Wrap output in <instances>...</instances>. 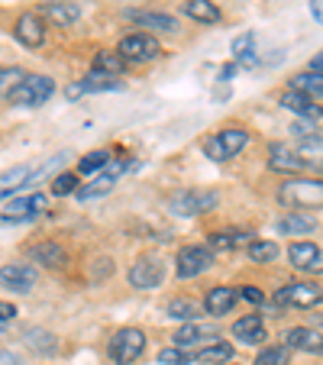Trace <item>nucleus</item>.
<instances>
[{
    "label": "nucleus",
    "instance_id": "f3484780",
    "mask_svg": "<svg viewBox=\"0 0 323 365\" xmlns=\"http://www.w3.org/2000/svg\"><path fill=\"white\" fill-rule=\"evenodd\" d=\"M288 259L297 272H320L323 265V252L317 242H291Z\"/></svg>",
    "mask_w": 323,
    "mask_h": 365
},
{
    "label": "nucleus",
    "instance_id": "2f4dec72",
    "mask_svg": "<svg viewBox=\"0 0 323 365\" xmlns=\"http://www.w3.org/2000/svg\"><path fill=\"white\" fill-rule=\"evenodd\" d=\"M291 91H301V94L314 97V101H320L323 94V78L314 75V71H301V75L291 78Z\"/></svg>",
    "mask_w": 323,
    "mask_h": 365
},
{
    "label": "nucleus",
    "instance_id": "49530a36",
    "mask_svg": "<svg viewBox=\"0 0 323 365\" xmlns=\"http://www.w3.org/2000/svg\"><path fill=\"white\" fill-rule=\"evenodd\" d=\"M220 365H236V362H220Z\"/></svg>",
    "mask_w": 323,
    "mask_h": 365
},
{
    "label": "nucleus",
    "instance_id": "f8f14e48",
    "mask_svg": "<svg viewBox=\"0 0 323 365\" xmlns=\"http://www.w3.org/2000/svg\"><path fill=\"white\" fill-rule=\"evenodd\" d=\"M275 301L284 304V307H317L320 304V284H314V282L284 284V288H278Z\"/></svg>",
    "mask_w": 323,
    "mask_h": 365
},
{
    "label": "nucleus",
    "instance_id": "a19ab883",
    "mask_svg": "<svg viewBox=\"0 0 323 365\" xmlns=\"http://www.w3.org/2000/svg\"><path fill=\"white\" fill-rule=\"evenodd\" d=\"M291 133H294V136H301V139H314V136H320V133H317V123H310L307 117H301V120H294V123H291Z\"/></svg>",
    "mask_w": 323,
    "mask_h": 365
},
{
    "label": "nucleus",
    "instance_id": "aec40b11",
    "mask_svg": "<svg viewBox=\"0 0 323 365\" xmlns=\"http://www.w3.org/2000/svg\"><path fill=\"white\" fill-rule=\"evenodd\" d=\"M175 346L178 349H191V346H200V343H217V330L213 327H204V324H181V330L175 333Z\"/></svg>",
    "mask_w": 323,
    "mask_h": 365
},
{
    "label": "nucleus",
    "instance_id": "20e7f679",
    "mask_svg": "<svg viewBox=\"0 0 323 365\" xmlns=\"http://www.w3.org/2000/svg\"><path fill=\"white\" fill-rule=\"evenodd\" d=\"M217 204H220L217 191H191V187H185V191L168 194V210H172V214H178V217L207 214V210H213Z\"/></svg>",
    "mask_w": 323,
    "mask_h": 365
},
{
    "label": "nucleus",
    "instance_id": "72a5a7b5",
    "mask_svg": "<svg viewBox=\"0 0 323 365\" xmlns=\"http://www.w3.org/2000/svg\"><path fill=\"white\" fill-rule=\"evenodd\" d=\"M107 162H111V155H107V152H103V149H94V152H88V155H84V159L78 162V175L101 172V168L107 165Z\"/></svg>",
    "mask_w": 323,
    "mask_h": 365
},
{
    "label": "nucleus",
    "instance_id": "393cba45",
    "mask_svg": "<svg viewBox=\"0 0 323 365\" xmlns=\"http://www.w3.org/2000/svg\"><path fill=\"white\" fill-rule=\"evenodd\" d=\"M317 103L320 101H314V97H307V94H301V91H284L282 94V107L284 110H291V113H297V117H317Z\"/></svg>",
    "mask_w": 323,
    "mask_h": 365
},
{
    "label": "nucleus",
    "instance_id": "ddd939ff",
    "mask_svg": "<svg viewBox=\"0 0 323 365\" xmlns=\"http://www.w3.org/2000/svg\"><path fill=\"white\" fill-rule=\"evenodd\" d=\"M29 262H39L42 269L62 272V269H68L71 255H68V249H65L62 242H52V240H46V242H36V246L29 249Z\"/></svg>",
    "mask_w": 323,
    "mask_h": 365
},
{
    "label": "nucleus",
    "instance_id": "5701e85b",
    "mask_svg": "<svg viewBox=\"0 0 323 365\" xmlns=\"http://www.w3.org/2000/svg\"><path fill=\"white\" fill-rule=\"evenodd\" d=\"M284 346L301 352H320V333L310 327H291V330H284Z\"/></svg>",
    "mask_w": 323,
    "mask_h": 365
},
{
    "label": "nucleus",
    "instance_id": "2eb2a0df",
    "mask_svg": "<svg viewBox=\"0 0 323 365\" xmlns=\"http://www.w3.org/2000/svg\"><path fill=\"white\" fill-rule=\"evenodd\" d=\"M39 20H48L56 26H75L81 20V7L71 4V0H48L39 7Z\"/></svg>",
    "mask_w": 323,
    "mask_h": 365
},
{
    "label": "nucleus",
    "instance_id": "c85d7f7f",
    "mask_svg": "<svg viewBox=\"0 0 323 365\" xmlns=\"http://www.w3.org/2000/svg\"><path fill=\"white\" fill-rule=\"evenodd\" d=\"M94 71H103V75L111 78H120L126 71V58L120 52H111V48H101L94 56Z\"/></svg>",
    "mask_w": 323,
    "mask_h": 365
},
{
    "label": "nucleus",
    "instance_id": "4c0bfd02",
    "mask_svg": "<svg viewBox=\"0 0 323 365\" xmlns=\"http://www.w3.org/2000/svg\"><path fill=\"white\" fill-rule=\"evenodd\" d=\"M75 191H78V175L75 172H65L52 181V194H56V197H68V194H75Z\"/></svg>",
    "mask_w": 323,
    "mask_h": 365
},
{
    "label": "nucleus",
    "instance_id": "4468645a",
    "mask_svg": "<svg viewBox=\"0 0 323 365\" xmlns=\"http://www.w3.org/2000/svg\"><path fill=\"white\" fill-rule=\"evenodd\" d=\"M268 168L272 172H284V175H301L310 168L307 159H301L294 149H288L284 143H272L268 145Z\"/></svg>",
    "mask_w": 323,
    "mask_h": 365
},
{
    "label": "nucleus",
    "instance_id": "79ce46f5",
    "mask_svg": "<svg viewBox=\"0 0 323 365\" xmlns=\"http://www.w3.org/2000/svg\"><path fill=\"white\" fill-rule=\"evenodd\" d=\"M242 297H246L249 304H262L265 301V294H262V288H255V284H242V291H240Z\"/></svg>",
    "mask_w": 323,
    "mask_h": 365
},
{
    "label": "nucleus",
    "instance_id": "b1692460",
    "mask_svg": "<svg viewBox=\"0 0 323 365\" xmlns=\"http://www.w3.org/2000/svg\"><path fill=\"white\" fill-rule=\"evenodd\" d=\"M317 230V217L301 214V210H291L284 220H278V233L282 236H307Z\"/></svg>",
    "mask_w": 323,
    "mask_h": 365
},
{
    "label": "nucleus",
    "instance_id": "a18cd8bd",
    "mask_svg": "<svg viewBox=\"0 0 323 365\" xmlns=\"http://www.w3.org/2000/svg\"><path fill=\"white\" fill-rule=\"evenodd\" d=\"M320 65H323V58H320V56H314V58H310V68H307V71H314V75H320Z\"/></svg>",
    "mask_w": 323,
    "mask_h": 365
},
{
    "label": "nucleus",
    "instance_id": "f03ea898",
    "mask_svg": "<svg viewBox=\"0 0 323 365\" xmlns=\"http://www.w3.org/2000/svg\"><path fill=\"white\" fill-rule=\"evenodd\" d=\"M246 145H249V133L242 130V126H227V130L213 133L210 139H204L207 159H213V162H230V159H236V155H240Z\"/></svg>",
    "mask_w": 323,
    "mask_h": 365
},
{
    "label": "nucleus",
    "instance_id": "423d86ee",
    "mask_svg": "<svg viewBox=\"0 0 323 365\" xmlns=\"http://www.w3.org/2000/svg\"><path fill=\"white\" fill-rule=\"evenodd\" d=\"M123 172H130V159H111L107 165H103V172L97 175L94 181H91L88 187H78V200H94V197H103V194H111L113 185H117V178Z\"/></svg>",
    "mask_w": 323,
    "mask_h": 365
},
{
    "label": "nucleus",
    "instance_id": "c03bdc74",
    "mask_svg": "<svg viewBox=\"0 0 323 365\" xmlns=\"http://www.w3.org/2000/svg\"><path fill=\"white\" fill-rule=\"evenodd\" d=\"M310 14L317 23H323V0H310Z\"/></svg>",
    "mask_w": 323,
    "mask_h": 365
},
{
    "label": "nucleus",
    "instance_id": "7c9ffc66",
    "mask_svg": "<svg viewBox=\"0 0 323 365\" xmlns=\"http://www.w3.org/2000/svg\"><path fill=\"white\" fill-rule=\"evenodd\" d=\"M185 14L198 23H220V10H217V4H210V0H188Z\"/></svg>",
    "mask_w": 323,
    "mask_h": 365
},
{
    "label": "nucleus",
    "instance_id": "c756f323",
    "mask_svg": "<svg viewBox=\"0 0 323 365\" xmlns=\"http://www.w3.org/2000/svg\"><path fill=\"white\" fill-rule=\"evenodd\" d=\"M23 339H26V346H29L33 352H39V356H48V352L58 349L56 336H52L48 330H42V327H29V330L23 333Z\"/></svg>",
    "mask_w": 323,
    "mask_h": 365
},
{
    "label": "nucleus",
    "instance_id": "c9c22d12",
    "mask_svg": "<svg viewBox=\"0 0 323 365\" xmlns=\"http://www.w3.org/2000/svg\"><path fill=\"white\" fill-rule=\"evenodd\" d=\"M252 46H255V33L252 29H242V33L233 39L230 52H233V58H246V56H252Z\"/></svg>",
    "mask_w": 323,
    "mask_h": 365
},
{
    "label": "nucleus",
    "instance_id": "6e6552de",
    "mask_svg": "<svg viewBox=\"0 0 323 365\" xmlns=\"http://www.w3.org/2000/svg\"><path fill=\"white\" fill-rule=\"evenodd\" d=\"M162 282H165V262H162V259L145 255V259H139V262L130 265V284H133V288L155 291Z\"/></svg>",
    "mask_w": 323,
    "mask_h": 365
},
{
    "label": "nucleus",
    "instance_id": "9b49d317",
    "mask_svg": "<svg viewBox=\"0 0 323 365\" xmlns=\"http://www.w3.org/2000/svg\"><path fill=\"white\" fill-rule=\"evenodd\" d=\"M36 278H39V272L29 262H10L0 269V284L16 291V294H29V291L36 288Z\"/></svg>",
    "mask_w": 323,
    "mask_h": 365
},
{
    "label": "nucleus",
    "instance_id": "37998d69",
    "mask_svg": "<svg viewBox=\"0 0 323 365\" xmlns=\"http://www.w3.org/2000/svg\"><path fill=\"white\" fill-rule=\"evenodd\" d=\"M14 317H16V304L0 301V324H7V320H14Z\"/></svg>",
    "mask_w": 323,
    "mask_h": 365
},
{
    "label": "nucleus",
    "instance_id": "7ed1b4c3",
    "mask_svg": "<svg viewBox=\"0 0 323 365\" xmlns=\"http://www.w3.org/2000/svg\"><path fill=\"white\" fill-rule=\"evenodd\" d=\"M56 94V81L46 75H23V81L7 94L14 107H42L48 97Z\"/></svg>",
    "mask_w": 323,
    "mask_h": 365
},
{
    "label": "nucleus",
    "instance_id": "f257e3e1",
    "mask_svg": "<svg viewBox=\"0 0 323 365\" xmlns=\"http://www.w3.org/2000/svg\"><path fill=\"white\" fill-rule=\"evenodd\" d=\"M278 200L291 210H310V207H320L323 200V185L320 178H284V185L278 187Z\"/></svg>",
    "mask_w": 323,
    "mask_h": 365
},
{
    "label": "nucleus",
    "instance_id": "473e14b6",
    "mask_svg": "<svg viewBox=\"0 0 323 365\" xmlns=\"http://www.w3.org/2000/svg\"><path fill=\"white\" fill-rule=\"evenodd\" d=\"M278 252H282V249H278V242H265V240L249 242V259H252V262H259V265L275 262Z\"/></svg>",
    "mask_w": 323,
    "mask_h": 365
},
{
    "label": "nucleus",
    "instance_id": "ea45409f",
    "mask_svg": "<svg viewBox=\"0 0 323 365\" xmlns=\"http://www.w3.org/2000/svg\"><path fill=\"white\" fill-rule=\"evenodd\" d=\"M23 75H26L23 68H0V97H7L23 81Z\"/></svg>",
    "mask_w": 323,
    "mask_h": 365
},
{
    "label": "nucleus",
    "instance_id": "bb28decb",
    "mask_svg": "<svg viewBox=\"0 0 323 365\" xmlns=\"http://www.w3.org/2000/svg\"><path fill=\"white\" fill-rule=\"evenodd\" d=\"M36 175L33 165H14L7 168V172H0V197H7V194H14L20 185H26L29 178Z\"/></svg>",
    "mask_w": 323,
    "mask_h": 365
},
{
    "label": "nucleus",
    "instance_id": "a211bd4d",
    "mask_svg": "<svg viewBox=\"0 0 323 365\" xmlns=\"http://www.w3.org/2000/svg\"><path fill=\"white\" fill-rule=\"evenodd\" d=\"M126 16H130L136 26L143 29H155V33H178L181 23L175 20V16L168 14H155V10H126Z\"/></svg>",
    "mask_w": 323,
    "mask_h": 365
},
{
    "label": "nucleus",
    "instance_id": "cd10ccee",
    "mask_svg": "<svg viewBox=\"0 0 323 365\" xmlns=\"http://www.w3.org/2000/svg\"><path fill=\"white\" fill-rule=\"evenodd\" d=\"M194 362H204V365H220V362H233V346L217 339V343H207L204 349L194 356Z\"/></svg>",
    "mask_w": 323,
    "mask_h": 365
},
{
    "label": "nucleus",
    "instance_id": "dca6fc26",
    "mask_svg": "<svg viewBox=\"0 0 323 365\" xmlns=\"http://www.w3.org/2000/svg\"><path fill=\"white\" fill-rule=\"evenodd\" d=\"M236 301H240V291L230 288V284H217V288L207 291L200 307H204L207 314H213V317H223V314H233Z\"/></svg>",
    "mask_w": 323,
    "mask_h": 365
},
{
    "label": "nucleus",
    "instance_id": "412c9836",
    "mask_svg": "<svg viewBox=\"0 0 323 365\" xmlns=\"http://www.w3.org/2000/svg\"><path fill=\"white\" fill-rule=\"evenodd\" d=\"M233 336L246 346H259L262 339H268V330H265L259 314H246V317H240L233 324Z\"/></svg>",
    "mask_w": 323,
    "mask_h": 365
},
{
    "label": "nucleus",
    "instance_id": "9d476101",
    "mask_svg": "<svg viewBox=\"0 0 323 365\" xmlns=\"http://www.w3.org/2000/svg\"><path fill=\"white\" fill-rule=\"evenodd\" d=\"M46 194H23V197L10 200L4 210H0V220L4 223H23V220H33L46 210Z\"/></svg>",
    "mask_w": 323,
    "mask_h": 365
},
{
    "label": "nucleus",
    "instance_id": "39448f33",
    "mask_svg": "<svg viewBox=\"0 0 323 365\" xmlns=\"http://www.w3.org/2000/svg\"><path fill=\"white\" fill-rule=\"evenodd\" d=\"M143 352H145V333L139 330V327H123V330L113 333V339H111V359L117 365L136 362Z\"/></svg>",
    "mask_w": 323,
    "mask_h": 365
},
{
    "label": "nucleus",
    "instance_id": "4be33fe9",
    "mask_svg": "<svg viewBox=\"0 0 323 365\" xmlns=\"http://www.w3.org/2000/svg\"><path fill=\"white\" fill-rule=\"evenodd\" d=\"M117 88H123V84L117 81V78H111V75H103V71H91L84 81H78V84H71L65 94H68V101H75V97H81V94H94V91H117Z\"/></svg>",
    "mask_w": 323,
    "mask_h": 365
},
{
    "label": "nucleus",
    "instance_id": "58836bf2",
    "mask_svg": "<svg viewBox=\"0 0 323 365\" xmlns=\"http://www.w3.org/2000/svg\"><path fill=\"white\" fill-rule=\"evenodd\" d=\"M191 362H194V356L188 349H178V346L158 352V365H191Z\"/></svg>",
    "mask_w": 323,
    "mask_h": 365
},
{
    "label": "nucleus",
    "instance_id": "f704fd0d",
    "mask_svg": "<svg viewBox=\"0 0 323 365\" xmlns=\"http://www.w3.org/2000/svg\"><path fill=\"white\" fill-rule=\"evenodd\" d=\"M252 365H288V346H268L255 356Z\"/></svg>",
    "mask_w": 323,
    "mask_h": 365
},
{
    "label": "nucleus",
    "instance_id": "0eeeda50",
    "mask_svg": "<svg viewBox=\"0 0 323 365\" xmlns=\"http://www.w3.org/2000/svg\"><path fill=\"white\" fill-rule=\"evenodd\" d=\"M210 265H213V252L207 246H181L178 259H175V272H178L181 282L198 278L200 272H207Z\"/></svg>",
    "mask_w": 323,
    "mask_h": 365
},
{
    "label": "nucleus",
    "instance_id": "e433bc0d",
    "mask_svg": "<svg viewBox=\"0 0 323 365\" xmlns=\"http://www.w3.org/2000/svg\"><path fill=\"white\" fill-rule=\"evenodd\" d=\"M242 242V233H213L210 236V252H227V249H236Z\"/></svg>",
    "mask_w": 323,
    "mask_h": 365
},
{
    "label": "nucleus",
    "instance_id": "1a4fd4ad",
    "mask_svg": "<svg viewBox=\"0 0 323 365\" xmlns=\"http://www.w3.org/2000/svg\"><path fill=\"white\" fill-rule=\"evenodd\" d=\"M117 52L126 58V62H152V58L162 56V46H158V39L149 33H133L120 42Z\"/></svg>",
    "mask_w": 323,
    "mask_h": 365
},
{
    "label": "nucleus",
    "instance_id": "a878e982",
    "mask_svg": "<svg viewBox=\"0 0 323 365\" xmlns=\"http://www.w3.org/2000/svg\"><path fill=\"white\" fill-rule=\"evenodd\" d=\"M165 314L172 320H181V324H194V320L204 314V307H200L198 301H191V297H175V301H168Z\"/></svg>",
    "mask_w": 323,
    "mask_h": 365
},
{
    "label": "nucleus",
    "instance_id": "6ab92c4d",
    "mask_svg": "<svg viewBox=\"0 0 323 365\" xmlns=\"http://www.w3.org/2000/svg\"><path fill=\"white\" fill-rule=\"evenodd\" d=\"M16 39L26 48H39L46 42V23L39 20V14H23L16 20Z\"/></svg>",
    "mask_w": 323,
    "mask_h": 365
}]
</instances>
